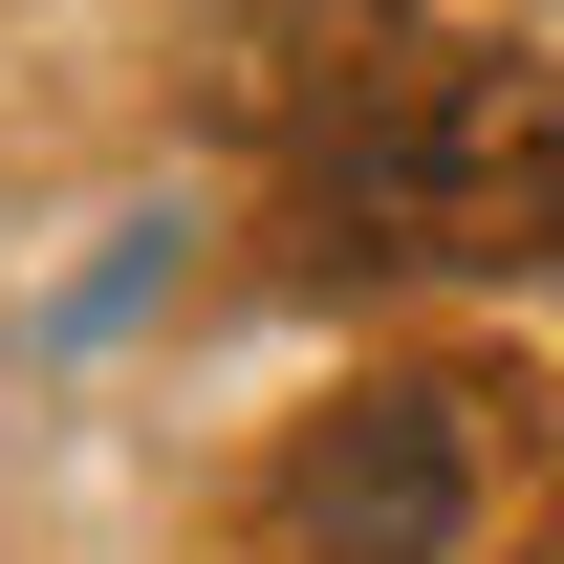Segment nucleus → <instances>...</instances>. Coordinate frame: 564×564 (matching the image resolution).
<instances>
[{
  "label": "nucleus",
  "mask_w": 564,
  "mask_h": 564,
  "mask_svg": "<svg viewBox=\"0 0 564 564\" xmlns=\"http://www.w3.org/2000/svg\"><path fill=\"white\" fill-rule=\"evenodd\" d=\"M304 217L348 261H521L564 217V66L543 44H434L348 152H304Z\"/></svg>",
  "instance_id": "obj_1"
},
{
  "label": "nucleus",
  "mask_w": 564,
  "mask_h": 564,
  "mask_svg": "<svg viewBox=\"0 0 564 564\" xmlns=\"http://www.w3.org/2000/svg\"><path fill=\"white\" fill-rule=\"evenodd\" d=\"M456 521H478V391L391 369V391H348V413L282 434V543L304 564H434Z\"/></svg>",
  "instance_id": "obj_2"
},
{
  "label": "nucleus",
  "mask_w": 564,
  "mask_h": 564,
  "mask_svg": "<svg viewBox=\"0 0 564 564\" xmlns=\"http://www.w3.org/2000/svg\"><path fill=\"white\" fill-rule=\"evenodd\" d=\"M413 66H434L413 0H239V22H217V131H261V152H348Z\"/></svg>",
  "instance_id": "obj_3"
}]
</instances>
